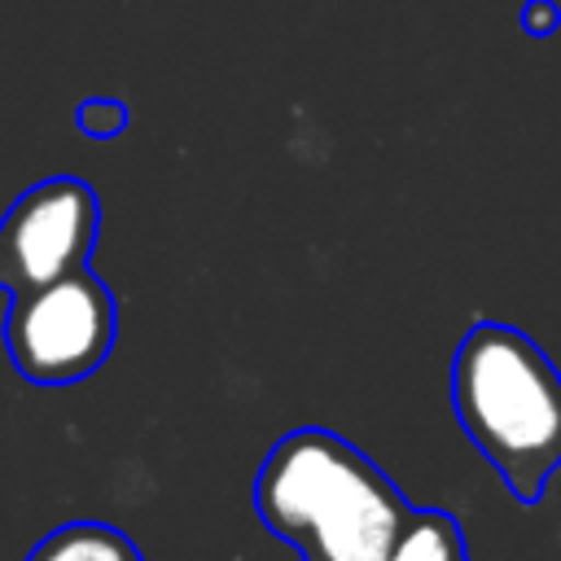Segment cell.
<instances>
[{
	"instance_id": "6da1fadb",
	"label": "cell",
	"mask_w": 561,
	"mask_h": 561,
	"mask_svg": "<svg viewBox=\"0 0 561 561\" xmlns=\"http://www.w3.org/2000/svg\"><path fill=\"white\" fill-rule=\"evenodd\" d=\"M412 500L355 443L298 425L254 473V517L302 561H386Z\"/></svg>"
},
{
	"instance_id": "7a4b0ae2",
	"label": "cell",
	"mask_w": 561,
	"mask_h": 561,
	"mask_svg": "<svg viewBox=\"0 0 561 561\" xmlns=\"http://www.w3.org/2000/svg\"><path fill=\"white\" fill-rule=\"evenodd\" d=\"M451 408L517 504L561 469V368L517 324L478 320L451 355Z\"/></svg>"
},
{
	"instance_id": "3957f363",
	"label": "cell",
	"mask_w": 561,
	"mask_h": 561,
	"mask_svg": "<svg viewBox=\"0 0 561 561\" xmlns=\"http://www.w3.org/2000/svg\"><path fill=\"white\" fill-rule=\"evenodd\" d=\"M118 333V302L110 285L79 267L53 285L18 294L4 311V351L31 386H70L92 377Z\"/></svg>"
},
{
	"instance_id": "277c9868",
	"label": "cell",
	"mask_w": 561,
	"mask_h": 561,
	"mask_svg": "<svg viewBox=\"0 0 561 561\" xmlns=\"http://www.w3.org/2000/svg\"><path fill=\"white\" fill-rule=\"evenodd\" d=\"M101 232L96 188L79 175H48L0 215V289L9 298L88 267Z\"/></svg>"
},
{
	"instance_id": "5b68a950",
	"label": "cell",
	"mask_w": 561,
	"mask_h": 561,
	"mask_svg": "<svg viewBox=\"0 0 561 561\" xmlns=\"http://www.w3.org/2000/svg\"><path fill=\"white\" fill-rule=\"evenodd\" d=\"M26 561H145L136 539L110 522H66L48 530Z\"/></svg>"
},
{
	"instance_id": "8992f818",
	"label": "cell",
	"mask_w": 561,
	"mask_h": 561,
	"mask_svg": "<svg viewBox=\"0 0 561 561\" xmlns=\"http://www.w3.org/2000/svg\"><path fill=\"white\" fill-rule=\"evenodd\" d=\"M386 561H469V543L447 508H412Z\"/></svg>"
},
{
	"instance_id": "52a82bcc",
	"label": "cell",
	"mask_w": 561,
	"mask_h": 561,
	"mask_svg": "<svg viewBox=\"0 0 561 561\" xmlns=\"http://www.w3.org/2000/svg\"><path fill=\"white\" fill-rule=\"evenodd\" d=\"M127 123H131L127 101H114V96H88V101L75 105V127H79L83 136H92V140H114V136L127 131Z\"/></svg>"
},
{
	"instance_id": "ba28073f",
	"label": "cell",
	"mask_w": 561,
	"mask_h": 561,
	"mask_svg": "<svg viewBox=\"0 0 561 561\" xmlns=\"http://www.w3.org/2000/svg\"><path fill=\"white\" fill-rule=\"evenodd\" d=\"M557 26H561V4L557 0H526L522 4V31L526 35L548 39V35H557Z\"/></svg>"
}]
</instances>
